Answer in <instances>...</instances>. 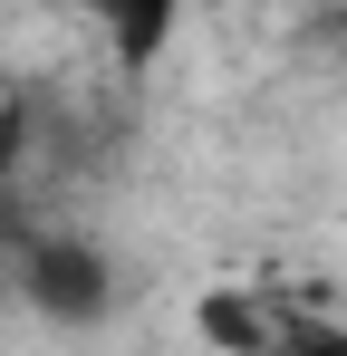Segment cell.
Returning a JSON list of instances; mask_svg holds the SVG:
<instances>
[{
  "label": "cell",
  "instance_id": "5",
  "mask_svg": "<svg viewBox=\"0 0 347 356\" xmlns=\"http://www.w3.org/2000/svg\"><path fill=\"white\" fill-rule=\"evenodd\" d=\"M193 10H222V0H193Z\"/></svg>",
  "mask_w": 347,
  "mask_h": 356
},
{
  "label": "cell",
  "instance_id": "3",
  "mask_svg": "<svg viewBox=\"0 0 347 356\" xmlns=\"http://www.w3.org/2000/svg\"><path fill=\"white\" fill-rule=\"evenodd\" d=\"M193 327H203L213 347H231V356H270L280 347V318L261 308V289H213L203 308H193Z\"/></svg>",
  "mask_w": 347,
  "mask_h": 356
},
{
  "label": "cell",
  "instance_id": "2",
  "mask_svg": "<svg viewBox=\"0 0 347 356\" xmlns=\"http://www.w3.org/2000/svg\"><path fill=\"white\" fill-rule=\"evenodd\" d=\"M193 0H97V19H107V49L125 77H155V58L174 49V19H183Z\"/></svg>",
  "mask_w": 347,
  "mask_h": 356
},
{
  "label": "cell",
  "instance_id": "1",
  "mask_svg": "<svg viewBox=\"0 0 347 356\" xmlns=\"http://www.w3.org/2000/svg\"><path fill=\"white\" fill-rule=\"evenodd\" d=\"M10 289L29 298V318H49V327H97L116 308V270L97 241L77 232H29L10 250Z\"/></svg>",
  "mask_w": 347,
  "mask_h": 356
},
{
  "label": "cell",
  "instance_id": "4",
  "mask_svg": "<svg viewBox=\"0 0 347 356\" xmlns=\"http://www.w3.org/2000/svg\"><path fill=\"white\" fill-rule=\"evenodd\" d=\"M20 154H29V97H10V106H0V183L20 174Z\"/></svg>",
  "mask_w": 347,
  "mask_h": 356
}]
</instances>
